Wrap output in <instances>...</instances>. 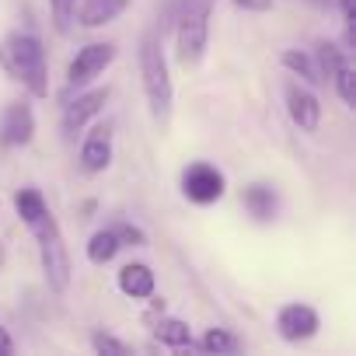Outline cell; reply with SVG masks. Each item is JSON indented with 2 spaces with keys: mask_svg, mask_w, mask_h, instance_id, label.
<instances>
[{
  "mask_svg": "<svg viewBox=\"0 0 356 356\" xmlns=\"http://www.w3.org/2000/svg\"><path fill=\"white\" fill-rule=\"evenodd\" d=\"M0 67L8 77L22 81L35 98L49 95V70H46V49L39 42V35L32 32H11L0 42Z\"/></svg>",
  "mask_w": 356,
  "mask_h": 356,
  "instance_id": "1",
  "label": "cell"
},
{
  "mask_svg": "<svg viewBox=\"0 0 356 356\" xmlns=\"http://www.w3.org/2000/svg\"><path fill=\"white\" fill-rule=\"evenodd\" d=\"M140 77H143V95H147V108L154 122H168L171 119V74H168V56H164V42L157 32H143L140 39Z\"/></svg>",
  "mask_w": 356,
  "mask_h": 356,
  "instance_id": "2",
  "label": "cell"
},
{
  "mask_svg": "<svg viewBox=\"0 0 356 356\" xmlns=\"http://www.w3.org/2000/svg\"><path fill=\"white\" fill-rule=\"evenodd\" d=\"M210 15H213V0H182V8H178V15H175V60L182 67H196L207 56Z\"/></svg>",
  "mask_w": 356,
  "mask_h": 356,
  "instance_id": "3",
  "label": "cell"
},
{
  "mask_svg": "<svg viewBox=\"0 0 356 356\" xmlns=\"http://www.w3.org/2000/svg\"><path fill=\"white\" fill-rule=\"evenodd\" d=\"M35 238H39V262H42V276H46L49 290L67 293V286H70V252H67V241L60 234V224L49 217L35 231Z\"/></svg>",
  "mask_w": 356,
  "mask_h": 356,
  "instance_id": "4",
  "label": "cell"
},
{
  "mask_svg": "<svg viewBox=\"0 0 356 356\" xmlns=\"http://www.w3.org/2000/svg\"><path fill=\"white\" fill-rule=\"evenodd\" d=\"M182 193H186L189 203H196V207H210V203L224 200V193H227V178H224V171H220L217 164H210V161H196V164H189V168L182 171Z\"/></svg>",
  "mask_w": 356,
  "mask_h": 356,
  "instance_id": "5",
  "label": "cell"
},
{
  "mask_svg": "<svg viewBox=\"0 0 356 356\" xmlns=\"http://www.w3.org/2000/svg\"><path fill=\"white\" fill-rule=\"evenodd\" d=\"M115 60V46L112 42H88L84 49H77V56L67 67V88H84L91 84L98 74H105V67Z\"/></svg>",
  "mask_w": 356,
  "mask_h": 356,
  "instance_id": "6",
  "label": "cell"
},
{
  "mask_svg": "<svg viewBox=\"0 0 356 356\" xmlns=\"http://www.w3.org/2000/svg\"><path fill=\"white\" fill-rule=\"evenodd\" d=\"M321 328V318L311 304H283L276 314V332L286 342H307Z\"/></svg>",
  "mask_w": 356,
  "mask_h": 356,
  "instance_id": "7",
  "label": "cell"
},
{
  "mask_svg": "<svg viewBox=\"0 0 356 356\" xmlns=\"http://www.w3.org/2000/svg\"><path fill=\"white\" fill-rule=\"evenodd\" d=\"M35 136V115L25 102H11L0 112V143L4 147H25Z\"/></svg>",
  "mask_w": 356,
  "mask_h": 356,
  "instance_id": "8",
  "label": "cell"
},
{
  "mask_svg": "<svg viewBox=\"0 0 356 356\" xmlns=\"http://www.w3.org/2000/svg\"><path fill=\"white\" fill-rule=\"evenodd\" d=\"M108 164H112V126L98 122L81 143V168L88 175H102Z\"/></svg>",
  "mask_w": 356,
  "mask_h": 356,
  "instance_id": "9",
  "label": "cell"
},
{
  "mask_svg": "<svg viewBox=\"0 0 356 356\" xmlns=\"http://www.w3.org/2000/svg\"><path fill=\"white\" fill-rule=\"evenodd\" d=\"M286 112L293 119V126H300L304 133H314L321 126V105L314 98V91H307L304 84L290 81L286 84Z\"/></svg>",
  "mask_w": 356,
  "mask_h": 356,
  "instance_id": "10",
  "label": "cell"
},
{
  "mask_svg": "<svg viewBox=\"0 0 356 356\" xmlns=\"http://www.w3.org/2000/svg\"><path fill=\"white\" fill-rule=\"evenodd\" d=\"M105 102H108V88H91V91L77 95V98L67 105V112H63V133H67V136H77V133L102 112Z\"/></svg>",
  "mask_w": 356,
  "mask_h": 356,
  "instance_id": "11",
  "label": "cell"
},
{
  "mask_svg": "<svg viewBox=\"0 0 356 356\" xmlns=\"http://www.w3.org/2000/svg\"><path fill=\"white\" fill-rule=\"evenodd\" d=\"M129 8V0H81L74 18L84 25V29H102L108 22H115L122 11Z\"/></svg>",
  "mask_w": 356,
  "mask_h": 356,
  "instance_id": "12",
  "label": "cell"
},
{
  "mask_svg": "<svg viewBox=\"0 0 356 356\" xmlns=\"http://www.w3.org/2000/svg\"><path fill=\"white\" fill-rule=\"evenodd\" d=\"M119 290L133 300H147L154 297V269L143 262H129L119 269Z\"/></svg>",
  "mask_w": 356,
  "mask_h": 356,
  "instance_id": "13",
  "label": "cell"
},
{
  "mask_svg": "<svg viewBox=\"0 0 356 356\" xmlns=\"http://www.w3.org/2000/svg\"><path fill=\"white\" fill-rule=\"evenodd\" d=\"M15 210H18V217L25 220V227H29L32 234L53 217L39 189H18V193H15Z\"/></svg>",
  "mask_w": 356,
  "mask_h": 356,
  "instance_id": "14",
  "label": "cell"
},
{
  "mask_svg": "<svg viewBox=\"0 0 356 356\" xmlns=\"http://www.w3.org/2000/svg\"><path fill=\"white\" fill-rule=\"evenodd\" d=\"M276 207H280V200H276V193L269 186H248L245 189V210L255 220H273L276 217Z\"/></svg>",
  "mask_w": 356,
  "mask_h": 356,
  "instance_id": "15",
  "label": "cell"
},
{
  "mask_svg": "<svg viewBox=\"0 0 356 356\" xmlns=\"http://www.w3.org/2000/svg\"><path fill=\"white\" fill-rule=\"evenodd\" d=\"M154 339L171 346V349H182V346H193V328L178 318H161L157 328H154Z\"/></svg>",
  "mask_w": 356,
  "mask_h": 356,
  "instance_id": "16",
  "label": "cell"
},
{
  "mask_svg": "<svg viewBox=\"0 0 356 356\" xmlns=\"http://www.w3.org/2000/svg\"><path fill=\"white\" fill-rule=\"evenodd\" d=\"M119 238H115V231H95L91 234V241H88V262H95V266H105V262H112L115 255H119Z\"/></svg>",
  "mask_w": 356,
  "mask_h": 356,
  "instance_id": "17",
  "label": "cell"
},
{
  "mask_svg": "<svg viewBox=\"0 0 356 356\" xmlns=\"http://www.w3.org/2000/svg\"><path fill=\"white\" fill-rule=\"evenodd\" d=\"M332 88L339 91V98L346 102V108H356V77H353V67H349V60H342L335 70H332Z\"/></svg>",
  "mask_w": 356,
  "mask_h": 356,
  "instance_id": "18",
  "label": "cell"
},
{
  "mask_svg": "<svg viewBox=\"0 0 356 356\" xmlns=\"http://www.w3.org/2000/svg\"><path fill=\"white\" fill-rule=\"evenodd\" d=\"M283 67L293 70L297 77H304L307 84H321V74H318L314 60H311L307 53H300V49H286V53H283Z\"/></svg>",
  "mask_w": 356,
  "mask_h": 356,
  "instance_id": "19",
  "label": "cell"
},
{
  "mask_svg": "<svg viewBox=\"0 0 356 356\" xmlns=\"http://www.w3.org/2000/svg\"><path fill=\"white\" fill-rule=\"evenodd\" d=\"M200 349H203V353H217V356H224V353H238L241 342H238V335H231L227 328H210V332L200 339Z\"/></svg>",
  "mask_w": 356,
  "mask_h": 356,
  "instance_id": "20",
  "label": "cell"
},
{
  "mask_svg": "<svg viewBox=\"0 0 356 356\" xmlns=\"http://www.w3.org/2000/svg\"><path fill=\"white\" fill-rule=\"evenodd\" d=\"M49 11H53V25H56V32H70V25H74V11H77V0H49Z\"/></svg>",
  "mask_w": 356,
  "mask_h": 356,
  "instance_id": "21",
  "label": "cell"
},
{
  "mask_svg": "<svg viewBox=\"0 0 356 356\" xmlns=\"http://www.w3.org/2000/svg\"><path fill=\"white\" fill-rule=\"evenodd\" d=\"M91 346H95V353H105V356H126L129 353V346L122 339L108 335V332H95L91 335Z\"/></svg>",
  "mask_w": 356,
  "mask_h": 356,
  "instance_id": "22",
  "label": "cell"
},
{
  "mask_svg": "<svg viewBox=\"0 0 356 356\" xmlns=\"http://www.w3.org/2000/svg\"><path fill=\"white\" fill-rule=\"evenodd\" d=\"M115 231V238H119V245H133V248H140V245H147V238H143V231L140 227H133V224H119V227H112Z\"/></svg>",
  "mask_w": 356,
  "mask_h": 356,
  "instance_id": "23",
  "label": "cell"
},
{
  "mask_svg": "<svg viewBox=\"0 0 356 356\" xmlns=\"http://www.w3.org/2000/svg\"><path fill=\"white\" fill-rule=\"evenodd\" d=\"M238 8H245V11H269L273 8V0H234Z\"/></svg>",
  "mask_w": 356,
  "mask_h": 356,
  "instance_id": "24",
  "label": "cell"
},
{
  "mask_svg": "<svg viewBox=\"0 0 356 356\" xmlns=\"http://www.w3.org/2000/svg\"><path fill=\"white\" fill-rule=\"evenodd\" d=\"M11 353H15V339L4 325H0V356H11Z\"/></svg>",
  "mask_w": 356,
  "mask_h": 356,
  "instance_id": "25",
  "label": "cell"
},
{
  "mask_svg": "<svg viewBox=\"0 0 356 356\" xmlns=\"http://www.w3.org/2000/svg\"><path fill=\"white\" fill-rule=\"evenodd\" d=\"M339 8H342V22H346V29H353V18H356L353 0H339Z\"/></svg>",
  "mask_w": 356,
  "mask_h": 356,
  "instance_id": "26",
  "label": "cell"
},
{
  "mask_svg": "<svg viewBox=\"0 0 356 356\" xmlns=\"http://www.w3.org/2000/svg\"><path fill=\"white\" fill-rule=\"evenodd\" d=\"M0 266H4V245H0Z\"/></svg>",
  "mask_w": 356,
  "mask_h": 356,
  "instance_id": "27",
  "label": "cell"
}]
</instances>
